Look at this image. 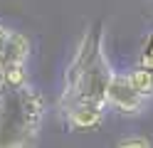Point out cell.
Masks as SVG:
<instances>
[{
	"instance_id": "7",
	"label": "cell",
	"mask_w": 153,
	"mask_h": 148,
	"mask_svg": "<svg viewBox=\"0 0 153 148\" xmlns=\"http://www.w3.org/2000/svg\"><path fill=\"white\" fill-rule=\"evenodd\" d=\"M3 77V89H25L30 84V74H27V64H15L0 72Z\"/></svg>"
},
{
	"instance_id": "9",
	"label": "cell",
	"mask_w": 153,
	"mask_h": 148,
	"mask_svg": "<svg viewBox=\"0 0 153 148\" xmlns=\"http://www.w3.org/2000/svg\"><path fill=\"white\" fill-rule=\"evenodd\" d=\"M116 148H153V143L148 141L146 136H126L121 138Z\"/></svg>"
},
{
	"instance_id": "11",
	"label": "cell",
	"mask_w": 153,
	"mask_h": 148,
	"mask_svg": "<svg viewBox=\"0 0 153 148\" xmlns=\"http://www.w3.org/2000/svg\"><path fill=\"white\" fill-rule=\"evenodd\" d=\"M0 94H3V77H0Z\"/></svg>"
},
{
	"instance_id": "2",
	"label": "cell",
	"mask_w": 153,
	"mask_h": 148,
	"mask_svg": "<svg viewBox=\"0 0 153 148\" xmlns=\"http://www.w3.org/2000/svg\"><path fill=\"white\" fill-rule=\"evenodd\" d=\"M45 118V99L35 86L3 89L0 94V148H32Z\"/></svg>"
},
{
	"instance_id": "10",
	"label": "cell",
	"mask_w": 153,
	"mask_h": 148,
	"mask_svg": "<svg viewBox=\"0 0 153 148\" xmlns=\"http://www.w3.org/2000/svg\"><path fill=\"white\" fill-rule=\"evenodd\" d=\"M10 35H13L10 27L0 25V54H3V49H5V45H7V39H10Z\"/></svg>"
},
{
	"instance_id": "1",
	"label": "cell",
	"mask_w": 153,
	"mask_h": 148,
	"mask_svg": "<svg viewBox=\"0 0 153 148\" xmlns=\"http://www.w3.org/2000/svg\"><path fill=\"white\" fill-rule=\"evenodd\" d=\"M116 69L104 49V22H94L79 39L69 64L64 69L59 109L74 101H91L104 106V96Z\"/></svg>"
},
{
	"instance_id": "3",
	"label": "cell",
	"mask_w": 153,
	"mask_h": 148,
	"mask_svg": "<svg viewBox=\"0 0 153 148\" xmlns=\"http://www.w3.org/2000/svg\"><path fill=\"white\" fill-rule=\"evenodd\" d=\"M146 99L141 94H136L131 89V84L126 82L123 74H114L111 84L106 89V96H104V109H114L116 114H141L146 109Z\"/></svg>"
},
{
	"instance_id": "6",
	"label": "cell",
	"mask_w": 153,
	"mask_h": 148,
	"mask_svg": "<svg viewBox=\"0 0 153 148\" xmlns=\"http://www.w3.org/2000/svg\"><path fill=\"white\" fill-rule=\"evenodd\" d=\"M123 77H126V82L131 84L133 91L141 94L146 101L153 96V69L143 67V64H136V67H131Z\"/></svg>"
},
{
	"instance_id": "8",
	"label": "cell",
	"mask_w": 153,
	"mask_h": 148,
	"mask_svg": "<svg viewBox=\"0 0 153 148\" xmlns=\"http://www.w3.org/2000/svg\"><path fill=\"white\" fill-rule=\"evenodd\" d=\"M138 64H143V67L153 69V32H148V35H146V39H143V47H141V59H138Z\"/></svg>"
},
{
	"instance_id": "4",
	"label": "cell",
	"mask_w": 153,
	"mask_h": 148,
	"mask_svg": "<svg viewBox=\"0 0 153 148\" xmlns=\"http://www.w3.org/2000/svg\"><path fill=\"white\" fill-rule=\"evenodd\" d=\"M69 131H91L104 121V106L91 101H74L59 109Z\"/></svg>"
},
{
	"instance_id": "5",
	"label": "cell",
	"mask_w": 153,
	"mask_h": 148,
	"mask_svg": "<svg viewBox=\"0 0 153 148\" xmlns=\"http://www.w3.org/2000/svg\"><path fill=\"white\" fill-rule=\"evenodd\" d=\"M30 49H32L30 37L13 30L10 39H7V45H5V49H3V54H0V72L7 69V67H15V64H27Z\"/></svg>"
}]
</instances>
